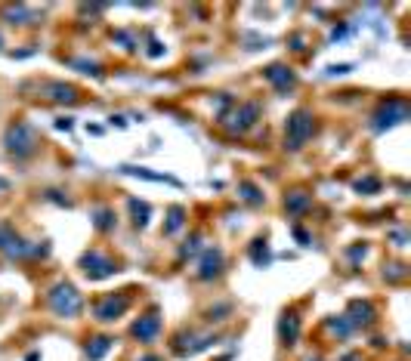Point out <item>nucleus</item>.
<instances>
[{
	"instance_id": "f8f14e48",
	"label": "nucleus",
	"mask_w": 411,
	"mask_h": 361,
	"mask_svg": "<svg viewBox=\"0 0 411 361\" xmlns=\"http://www.w3.org/2000/svg\"><path fill=\"white\" fill-rule=\"evenodd\" d=\"M300 336V318L294 315V312H288V315H282V321H278V340L285 343V346H294Z\"/></svg>"
},
{
	"instance_id": "f3484780",
	"label": "nucleus",
	"mask_w": 411,
	"mask_h": 361,
	"mask_svg": "<svg viewBox=\"0 0 411 361\" xmlns=\"http://www.w3.org/2000/svg\"><path fill=\"white\" fill-rule=\"evenodd\" d=\"M183 223H185V210L183 207H174V210H170V216H167L164 235H176V232L183 229Z\"/></svg>"
},
{
	"instance_id": "2eb2a0df",
	"label": "nucleus",
	"mask_w": 411,
	"mask_h": 361,
	"mask_svg": "<svg viewBox=\"0 0 411 361\" xmlns=\"http://www.w3.org/2000/svg\"><path fill=\"white\" fill-rule=\"evenodd\" d=\"M124 173H130V176H139V179H149V183H167V185H180L174 176H164V173H152V170H145V167H121Z\"/></svg>"
},
{
	"instance_id": "6ab92c4d",
	"label": "nucleus",
	"mask_w": 411,
	"mask_h": 361,
	"mask_svg": "<svg viewBox=\"0 0 411 361\" xmlns=\"http://www.w3.org/2000/svg\"><path fill=\"white\" fill-rule=\"evenodd\" d=\"M4 19L10 22V25H25V19H28V6H6L4 10Z\"/></svg>"
},
{
	"instance_id": "1a4fd4ad",
	"label": "nucleus",
	"mask_w": 411,
	"mask_h": 361,
	"mask_svg": "<svg viewBox=\"0 0 411 361\" xmlns=\"http://www.w3.org/2000/svg\"><path fill=\"white\" fill-rule=\"evenodd\" d=\"M130 334H133L139 343H152L155 336L161 334V318L155 315V312H149V315H143L133 327H130Z\"/></svg>"
},
{
	"instance_id": "aec40b11",
	"label": "nucleus",
	"mask_w": 411,
	"mask_h": 361,
	"mask_svg": "<svg viewBox=\"0 0 411 361\" xmlns=\"http://www.w3.org/2000/svg\"><path fill=\"white\" fill-rule=\"evenodd\" d=\"M238 195H242L247 204H263V192L254 183H242V185H238Z\"/></svg>"
},
{
	"instance_id": "b1692460",
	"label": "nucleus",
	"mask_w": 411,
	"mask_h": 361,
	"mask_svg": "<svg viewBox=\"0 0 411 361\" xmlns=\"http://www.w3.org/2000/svg\"><path fill=\"white\" fill-rule=\"evenodd\" d=\"M377 188H381V183H377L374 176H368V179H359V183H355V192H377Z\"/></svg>"
},
{
	"instance_id": "0eeeda50",
	"label": "nucleus",
	"mask_w": 411,
	"mask_h": 361,
	"mask_svg": "<svg viewBox=\"0 0 411 361\" xmlns=\"http://www.w3.org/2000/svg\"><path fill=\"white\" fill-rule=\"evenodd\" d=\"M81 265H84V275H87L90 281H103V278H108V275H115L118 269H115V263L108 260V256H103V254H84V260H81Z\"/></svg>"
},
{
	"instance_id": "c85d7f7f",
	"label": "nucleus",
	"mask_w": 411,
	"mask_h": 361,
	"mask_svg": "<svg viewBox=\"0 0 411 361\" xmlns=\"http://www.w3.org/2000/svg\"><path fill=\"white\" fill-rule=\"evenodd\" d=\"M56 127L59 130H72V121H68V117H62V121H56Z\"/></svg>"
},
{
	"instance_id": "412c9836",
	"label": "nucleus",
	"mask_w": 411,
	"mask_h": 361,
	"mask_svg": "<svg viewBox=\"0 0 411 361\" xmlns=\"http://www.w3.org/2000/svg\"><path fill=\"white\" fill-rule=\"evenodd\" d=\"M130 210H133V216H136L133 223L139 225V229H143V225L149 223V204H143V201H136V198H133V201H130Z\"/></svg>"
},
{
	"instance_id": "4be33fe9",
	"label": "nucleus",
	"mask_w": 411,
	"mask_h": 361,
	"mask_svg": "<svg viewBox=\"0 0 411 361\" xmlns=\"http://www.w3.org/2000/svg\"><path fill=\"white\" fill-rule=\"evenodd\" d=\"M112 225H115V214H112V210H99V214H96V229L108 232Z\"/></svg>"
},
{
	"instance_id": "5701e85b",
	"label": "nucleus",
	"mask_w": 411,
	"mask_h": 361,
	"mask_svg": "<svg viewBox=\"0 0 411 361\" xmlns=\"http://www.w3.org/2000/svg\"><path fill=\"white\" fill-rule=\"evenodd\" d=\"M251 256H254V263H266L269 260V254H266V241H254V250H251Z\"/></svg>"
},
{
	"instance_id": "473e14b6",
	"label": "nucleus",
	"mask_w": 411,
	"mask_h": 361,
	"mask_svg": "<svg viewBox=\"0 0 411 361\" xmlns=\"http://www.w3.org/2000/svg\"><path fill=\"white\" fill-rule=\"evenodd\" d=\"M309 361H313V358H309ZM315 361H319V358H315Z\"/></svg>"
},
{
	"instance_id": "423d86ee",
	"label": "nucleus",
	"mask_w": 411,
	"mask_h": 361,
	"mask_svg": "<svg viewBox=\"0 0 411 361\" xmlns=\"http://www.w3.org/2000/svg\"><path fill=\"white\" fill-rule=\"evenodd\" d=\"M408 117V105L402 99H386L381 108L374 112V117H371V127H374L377 133L381 130H390L396 127V124H402Z\"/></svg>"
},
{
	"instance_id": "f03ea898",
	"label": "nucleus",
	"mask_w": 411,
	"mask_h": 361,
	"mask_svg": "<svg viewBox=\"0 0 411 361\" xmlns=\"http://www.w3.org/2000/svg\"><path fill=\"white\" fill-rule=\"evenodd\" d=\"M315 124H313V112H306V108H297L288 124H285V145L291 148V152H297V148L306 145V139L313 136Z\"/></svg>"
},
{
	"instance_id": "f257e3e1",
	"label": "nucleus",
	"mask_w": 411,
	"mask_h": 361,
	"mask_svg": "<svg viewBox=\"0 0 411 361\" xmlns=\"http://www.w3.org/2000/svg\"><path fill=\"white\" fill-rule=\"evenodd\" d=\"M4 145H6V152L10 155H15V158H31V155L37 152V136H34V130H31L25 121H15V124L6 127Z\"/></svg>"
},
{
	"instance_id": "bb28decb",
	"label": "nucleus",
	"mask_w": 411,
	"mask_h": 361,
	"mask_svg": "<svg viewBox=\"0 0 411 361\" xmlns=\"http://www.w3.org/2000/svg\"><path fill=\"white\" fill-rule=\"evenodd\" d=\"M198 244H201V238H198V235H195V238H192V241H185L183 256H192V254H195V250H198Z\"/></svg>"
},
{
	"instance_id": "9b49d317",
	"label": "nucleus",
	"mask_w": 411,
	"mask_h": 361,
	"mask_svg": "<svg viewBox=\"0 0 411 361\" xmlns=\"http://www.w3.org/2000/svg\"><path fill=\"white\" fill-rule=\"evenodd\" d=\"M266 81L273 84L278 93H288L294 84H297V77H294V72L291 68H285V65H269L266 68Z\"/></svg>"
},
{
	"instance_id": "393cba45",
	"label": "nucleus",
	"mask_w": 411,
	"mask_h": 361,
	"mask_svg": "<svg viewBox=\"0 0 411 361\" xmlns=\"http://www.w3.org/2000/svg\"><path fill=\"white\" fill-rule=\"evenodd\" d=\"M72 65H74V68H84V72H87V74H103V72H99V65H96V62H84V59H74Z\"/></svg>"
},
{
	"instance_id": "7c9ffc66",
	"label": "nucleus",
	"mask_w": 411,
	"mask_h": 361,
	"mask_svg": "<svg viewBox=\"0 0 411 361\" xmlns=\"http://www.w3.org/2000/svg\"><path fill=\"white\" fill-rule=\"evenodd\" d=\"M139 361H161L158 355H145V358H139Z\"/></svg>"
},
{
	"instance_id": "4468645a",
	"label": "nucleus",
	"mask_w": 411,
	"mask_h": 361,
	"mask_svg": "<svg viewBox=\"0 0 411 361\" xmlns=\"http://www.w3.org/2000/svg\"><path fill=\"white\" fill-rule=\"evenodd\" d=\"M46 99H53V102H77V87H72V84H46Z\"/></svg>"
},
{
	"instance_id": "a211bd4d",
	"label": "nucleus",
	"mask_w": 411,
	"mask_h": 361,
	"mask_svg": "<svg viewBox=\"0 0 411 361\" xmlns=\"http://www.w3.org/2000/svg\"><path fill=\"white\" fill-rule=\"evenodd\" d=\"M285 207H288V214H304V210L309 207V195H304V192H294V195H288Z\"/></svg>"
},
{
	"instance_id": "cd10ccee",
	"label": "nucleus",
	"mask_w": 411,
	"mask_h": 361,
	"mask_svg": "<svg viewBox=\"0 0 411 361\" xmlns=\"http://www.w3.org/2000/svg\"><path fill=\"white\" fill-rule=\"evenodd\" d=\"M294 235H297L300 244H309V238H306V232H304V229H294Z\"/></svg>"
},
{
	"instance_id": "7ed1b4c3",
	"label": "nucleus",
	"mask_w": 411,
	"mask_h": 361,
	"mask_svg": "<svg viewBox=\"0 0 411 361\" xmlns=\"http://www.w3.org/2000/svg\"><path fill=\"white\" fill-rule=\"evenodd\" d=\"M46 303H50V309L56 312V315H62V318H72V315H77L81 312V306H84V300H81V294L68 284V281H62V284H56L46 294Z\"/></svg>"
},
{
	"instance_id": "6e6552de",
	"label": "nucleus",
	"mask_w": 411,
	"mask_h": 361,
	"mask_svg": "<svg viewBox=\"0 0 411 361\" xmlns=\"http://www.w3.org/2000/svg\"><path fill=\"white\" fill-rule=\"evenodd\" d=\"M130 306V296L127 294H118V296H108V300H103L96 306V318L99 321H118L124 312H127Z\"/></svg>"
},
{
	"instance_id": "9d476101",
	"label": "nucleus",
	"mask_w": 411,
	"mask_h": 361,
	"mask_svg": "<svg viewBox=\"0 0 411 361\" xmlns=\"http://www.w3.org/2000/svg\"><path fill=\"white\" fill-rule=\"evenodd\" d=\"M220 272H223V250H220V247L204 250V256H201L198 278H201V281H211V278H216Z\"/></svg>"
},
{
	"instance_id": "2f4dec72",
	"label": "nucleus",
	"mask_w": 411,
	"mask_h": 361,
	"mask_svg": "<svg viewBox=\"0 0 411 361\" xmlns=\"http://www.w3.org/2000/svg\"><path fill=\"white\" fill-rule=\"evenodd\" d=\"M0 46H4V37H0Z\"/></svg>"
},
{
	"instance_id": "20e7f679",
	"label": "nucleus",
	"mask_w": 411,
	"mask_h": 361,
	"mask_svg": "<svg viewBox=\"0 0 411 361\" xmlns=\"http://www.w3.org/2000/svg\"><path fill=\"white\" fill-rule=\"evenodd\" d=\"M0 254H6L10 260H25L31 254H46V247H31L10 223H0Z\"/></svg>"
},
{
	"instance_id": "39448f33",
	"label": "nucleus",
	"mask_w": 411,
	"mask_h": 361,
	"mask_svg": "<svg viewBox=\"0 0 411 361\" xmlns=\"http://www.w3.org/2000/svg\"><path fill=\"white\" fill-rule=\"evenodd\" d=\"M257 117H260V102H242L229 114H220V124L229 133H247L257 124Z\"/></svg>"
},
{
	"instance_id": "dca6fc26",
	"label": "nucleus",
	"mask_w": 411,
	"mask_h": 361,
	"mask_svg": "<svg viewBox=\"0 0 411 361\" xmlns=\"http://www.w3.org/2000/svg\"><path fill=\"white\" fill-rule=\"evenodd\" d=\"M112 336H96V340H90V346H87V358L90 361H99V358H105V352L112 349Z\"/></svg>"
},
{
	"instance_id": "ddd939ff",
	"label": "nucleus",
	"mask_w": 411,
	"mask_h": 361,
	"mask_svg": "<svg viewBox=\"0 0 411 361\" xmlns=\"http://www.w3.org/2000/svg\"><path fill=\"white\" fill-rule=\"evenodd\" d=\"M346 318H350V321H346L350 327H368L371 318H374V309H371L368 303H353L350 306V315H346Z\"/></svg>"
},
{
	"instance_id": "a878e982",
	"label": "nucleus",
	"mask_w": 411,
	"mask_h": 361,
	"mask_svg": "<svg viewBox=\"0 0 411 361\" xmlns=\"http://www.w3.org/2000/svg\"><path fill=\"white\" fill-rule=\"evenodd\" d=\"M386 278H390V281H402V278H405V265H390Z\"/></svg>"
},
{
	"instance_id": "c756f323",
	"label": "nucleus",
	"mask_w": 411,
	"mask_h": 361,
	"mask_svg": "<svg viewBox=\"0 0 411 361\" xmlns=\"http://www.w3.org/2000/svg\"><path fill=\"white\" fill-rule=\"evenodd\" d=\"M6 188H10V183H6V179H0V192H6Z\"/></svg>"
}]
</instances>
